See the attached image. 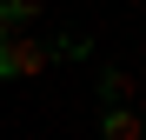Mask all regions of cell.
I'll use <instances>...</instances> for the list:
<instances>
[{
	"instance_id": "4",
	"label": "cell",
	"mask_w": 146,
	"mask_h": 140,
	"mask_svg": "<svg viewBox=\"0 0 146 140\" xmlns=\"http://www.w3.org/2000/svg\"><path fill=\"white\" fill-rule=\"evenodd\" d=\"M40 7H46V0H7V13H13V20H33Z\"/></svg>"
},
{
	"instance_id": "1",
	"label": "cell",
	"mask_w": 146,
	"mask_h": 140,
	"mask_svg": "<svg viewBox=\"0 0 146 140\" xmlns=\"http://www.w3.org/2000/svg\"><path fill=\"white\" fill-rule=\"evenodd\" d=\"M53 60V47L46 40H33V33H0V80H27V74H40V67Z\"/></svg>"
},
{
	"instance_id": "5",
	"label": "cell",
	"mask_w": 146,
	"mask_h": 140,
	"mask_svg": "<svg viewBox=\"0 0 146 140\" xmlns=\"http://www.w3.org/2000/svg\"><path fill=\"white\" fill-rule=\"evenodd\" d=\"M7 27H13V13H7V0H0V33H7Z\"/></svg>"
},
{
	"instance_id": "3",
	"label": "cell",
	"mask_w": 146,
	"mask_h": 140,
	"mask_svg": "<svg viewBox=\"0 0 146 140\" xmlns=\"http://www.w3.org/2000/svg\"><path fill=\"white\" fill-rule=\"evenodd\" d=\"M126 93H133V74H119V67H106V74H100V100H106V107H119Z\"/></svg>"
},
{
	"instance_id": "2",
	"label": "cell",
	"mask_w": 146,
	"mask_h": 140,
	"mask_svg": "<svg viewBox=\"0 0 146 140\" xmlns=\"http://www.w3.org/2000/svg\"><path fill=\"white\" fill-rule=\"evenodd\" d=\"M100 133H106V140H139L146 127H139V113H126V107H113V113H106V127H100Z\"/></svg>"
}]
</instances>
